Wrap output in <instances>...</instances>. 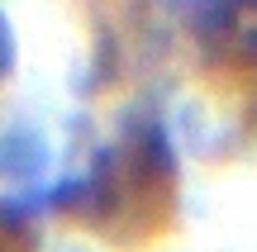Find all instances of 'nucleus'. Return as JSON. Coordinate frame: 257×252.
<instances>
[{"label":"nucleus","instance_id":"obj_3","mask_svg":"<svg viewBox=\"0 0 257 252\" xmlns=\"http://www.w3.org/2000/svg\"><path fill=\"white\" fill-rule=\"evenodd\" d=\"M229 5H243V10H257V0H229Z\"/></svg>","mask_w":257,"mask_h":252},{"label":"nucleus","instance_id":"obj_1","mask_svg":"<svg viewBox=\"0 0 257 252\" xmlns=\"http://www.w3.org/2000/svg\"><path fill=\"white\" fill-rule=\"evenodd\" d=\"M172 186H176V157L167 129L157 119H134L124 124L119 143L105 148L86 167V176L57 186L53 205L100 228H124V224L138 228L167 209Z\"/></svg>","mask_w":257,"mask_h":252},{"label":"nucleus","instance_id":"obj_2","mask_svg":"<svg viewBox=\"0 0 257 252\" xmlns=\"http://www.w3.org/2000/svg\"><path fill=\"white\" fill-rule=\"evenodd\" d=\"M10 67H15V34H10V19L0 15V81L10 76Z\"/></svg>","mask_w":257,"mask_h":252}]
</instances>
